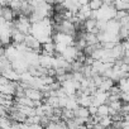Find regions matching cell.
Segmentation results:
<instances>
[{"label":"cell","mask_w":129,"mask_h":129,"mask_svg":"<svg viewBox=\"0 0 129 129\" xmlns=\"http://www.w3.org/2000/svg\"><path fill=\"white\" fill-rule=\"evenodd\" d=\"M9 82H10V81H9L5 76H3V75L0 76V85H8Z\"/></svg>","instance_id":"603a6c76"},{"label":"cell","mask_w":129,"mask_h":129,"mask_svg":"<svg viewBox=\"0 0 129 129\" xmlns=\"http://www.w3.org/2000/svg\"><path fill=\"white\" fill-rule=\"evenodd\" d=\"M43 2H46L47 4H51V5H54L57 3V0H43Z\"/></svg>","instance_id":"83f0119b"},{"label":"cell","mask_w":129,"mask_h":129,"mask_svg":"<svg viewBox=\"0 0 129 129\" xmlns=\"http://www.w3.org/2000/svg\"><path fill=\"white\" fill-rule=\"evenodd\" d=\"M120 100H121L123 103H129V92H121Z\"/></svg>","instance_id":"44dd1931"},{"label":"cell","mask_w":129,"mask_h":129,"mask_svg":"<svg viewBox=\"0 0 129 129\" xmlns=\"http://www.w3.org/2000/svg\"><path fill=\"white\" fill-rule=\"evenodd\" d=\"M114 129H121L123 128V121H114L111 125Z\"/></svg>","instance_id":"7402d4cb"},{"label":"cell","mask_w":129,"mask_h":129,"mask_svg":"<svg viewBox=\"0 0 129 129\" xmlns=\"http://www.w3.org/2000/svg\"><path fill=\"white\" fill-rule=\"evenodd\" d=\"M121 43H123V46H124L125 51H129V38H128V39H125V41H123Z\"/></svg>","instance_id":"cb8c5ba5"},{"label":"cell","mask_w":129,"mask_h":129,"mask_svg":"<svg viewBox=\"0 0 129 129\" xmlns=\"http://www.w3.org/2000/svg\"><path fill=\"white\" fill-rule=\"evenodd\" d=\"M98 108L99 106H95L94 104L91 105V106H89V111H90V115L92 116V115H98Z\"/></svg>","instance_id":"ffe728a7"},{"label":"cell","mask_w":129,"mask_h":129,"mask_svg":"<svg viewBox=\"0 0 129 129\" xmlns=\"http://www.w3.org/2000/svg\"><path fill=\"white\" fill-rule=\"evenodd\" d=\"M99 123H100L104 128H108V126H111L114 121H113L111 116H110V115H108V116H103V118L100 116V121H99Z\"/></svg>","instance_id":"9a60e30c"},{"label":"cell","mask_w":129,"mask_h":129,"mask_svg":"<svg viewBox=\"0 0 129 129\" xmlns=\"http://www.w3.org/2000/svg\"><path fill=\"white\" fill-rule=\"evenodd\" d=\"M111 109H114V110H116V111H121V109H123V105H124V103L121 101V100H115V101H110L109 104H108Z\"/></svg>","instance_id":"4fadbf2b"},{"label":"cell","mask_w":129,"mask_h":129,"mask_svg":"<svg viewBox=\"0 0 129 129\" xmlns=\"http://www.w3.org/2000/svg\"><path fill=\"white\" fill-rule=\"evenodd\" d=\"M13 126V120L10 118H2L0 120V128L2 129H12Z\"/></svg>","instance_id":"7c38bea8"},{"label":"cell","mask_w":129,"mask_h":129,"mask_svg":"<svg viewBox=\"0 0 129 129\" xmlns=\"http://www.w3.org/2000/svg\"><path fill=\"white\" fill-rule=\"evenodd\" d=\"M75 116H81V118H89L91 116L90 115V111H89V108H85V106H79L76 110H75Z\"/></svg>","instance_id":"9c48e42d"},{"label":"cell","mask_w":129,"mask_h":129,"mask_svg":"<svg viewBox=\"0 0 129 129\" xmlns=\"http://www.w3.org/2000/svg\"><path fill=\"white\" fill-rule=\"evenodd\" d=\"M121 129H129V121L123 120V128H121Z\"/></svg>","instance_id":"4316f807"},{"label":"cell","mask_w":129,"mask_h":129,"mask_svg":"<svg viewBox=\"0 0 129 129\" xmlns=\"http://www.w3.org/2000/svg\"><path fill=\"white\" fill-rule=\"evenodd\" d=\"M25 96H28L29 99H32L33 101L36 100H43L44 99V95L41 90L38 89H34V87H29L25 90Z\"/></svg>","instance_id":"3957f363"},{"label":"cell","mask_w":129,"mask_h":129,"mask_svg":"<svg viewBox=\"0 0 129 129\" xmlns=\"http://www.w3.org/2000/svg\"><path fill=\"white\" fill-rule=\"evenodd\" d=\"M87 42V44H98L100 43L99 39H98V34H94V33H85V37H84Z\"/></svg>","instance_id":"30bf717a"},{"label":"cell","mask_w":129,"mask_h":129,"mask_svg":"<svg viewBox=\"0 0 129 129\" xmlns=\"http://www.w3.org/2000/svg\"><path fill=\"white\" fill-rule=\"evenodd\" d=\"M109 111H110V106L108 104H103L98 108V115L99 116H108L109 115Z\"/></svg>","instance_id":"8fae6325"},{"label":"cell","mask_w":129,"mask_h":129,"mask_svg":"<svg viewBox=\"0 0 129 129\" xmlns=\"http://www.w3.org/2000/svg\"><path fill=\"white\" fill-rule=\"evenodd\" d=\"M32 51H34V52H37V53H42V43L33 36V34H27V37H25V42H24Z\"/></svg>","instance_id":"6da1fadb"},{"label":"cell","mask_w":129,"mask_h":129,"mask_svg":"<svg viewBox=\"0 0 129 129\" xmlns=\"http://www.w3.org/2000/svg\"><path fill=\"white\" fill-rule=\"evenodd\" d=\"M119 38L120 41H125L129 38V27H121L120 30H119Z\"/></svg>","instance_id":"2e32d148"},{"label":"cell","mask_w":129,"mask_h":129,"mask_svg":"<svg viewBox=\"0 0 129 129\" xmlns=\"http://www.w3.org/2000/svg\"><path fill=\"white\" fill-rule=\"evenodd\" d=\"M98 25V19L95 18H89L85 20V32L87 33H92V30L96 28Z\"/></svg>","instance_id":"52a82bcc"},{"label":"cell","mask_w":129,"mask_h":129,"mask_svg":"<svg viewBox=\"0 0 129 129\" xmlns=\"http://www.w3.org/2000/svg\"><path fill=\"white\" fill-rule=\"evenodd\" d=\"M17 86H18V82H13V81H10L8 85H0V91H2V94L14 95V96H15Z\"/></svg>","instance_id":"277c9868"},{"label":"cell","mask_w":129,"mask_h":129,"mask_svg":"<svg viewBox=\"0 0 129 129\" xmlns=\"http://www.w3.org/2000/svg\"><path fill=\"white\" fill-rule=\"evenodd\" d=\"M124 120L129 121V113H128V114H124Z\"/></svg>","instance_id":"f1b7e54d"},{"label":"cell","mask_w":129,"mask_h":129,"mask_svg":"<svg viewBox=\"0 0 129 129\" xmlns=\"http://www.w3.org/2000/svg\"><path fill=\"white\" fill-rule=\"evenodd\" d=\"M0 17L4 18L7 22H13L14 17H15V13L14 10L8 5V7H2V12H0Z\"/></svg>","instance_id":"5b68a950"},{"label":"cell","mask_w":129,"mask_h":129,"mask_svg":"<svg viewBox=\"0 0 129 129\" xmlns=\"http://www.w3.org/2000/svg\"><path fill=\"white\" fill-rule=\"evenodd\" d=\"M3 76H5L9 81H13V82H19L20 81V74H18L14 69H10L8 71H4L2 72Z\"/></svg>","instance_id":"8992f818"},{"label":"cell","mask_w":129,"mask_h":129,"mask_svg":"<svg viewBox=\"0 0 129 129\" xmlns=\"http://www.w3.org/2000/svg\"><path fill=\"white\" fill-rule=\"evenodd\" d=\"M116 10H128V3H124L121 0H115V3L113 4Z\"/></svg>","instance_id":"e0dca14e"},{"label":"cell","mask_w":129,"mask_h":129,"mask_svg":"<svg viewBox=\"0 0 129 129\" xmlns=\"http://www.w3.org/2000/svg\"><path fill=\"white\" fill-rule=\"evenodd\" d=\"M90 3V0H79V4L82 7V5H87Z\"/></svg>","instance_id":"484cf974"},{"label":"cell","mask_w":129,"mask_h":129,"mask_svg":"<svg viewBox=\"0 0 129 129\" xmlns=\"http://www.w3.org/2000/svg\"><path fill=\"white\" fill-rule=\"evenodd\" d=\"M89 5H90L91 10L96 12V10L101 9V7L104 5V3H103V0H90V3H89Z\"/></svg>","instance_id":"5bb4252c"},{"label":"cell","mask_w":129,"mask_h":129,"mask_svg":"<svg viewBox=\"0 0 129 129\" xmlns=\"http://www.w3.org/2000/svg\"><path fill=\"white\" fill-rule=\"evenodd\" d=\"M67 44L64 43H56V53H59V54H63L64 51L67 49Z\"/></svg>","instance_id":"ac0fdd59"},{"label":"cell","mask_w":129,"mask_h":129,"mask_svg":"<svg viewBox=\"0 0 129 129\" xmlns=\"http://www.w3.org/2000/svg\"><path fill=\"white\" fill-rule=\"evenodd\" d=\"M79 49L75 47V46H69L67 47V49L64 51V53L62 54L64 58H66L70 63H72L74 61H76V58H77V56H79Z\"/></svg>","instance_id":"7a4b0ae2"},{"label":"cell","mask_w":129,"mask_h":129,"mask_svg":"<svg viewBox=\"0 0 129 129\" xmlns=\"http://www.w3.org/2000/svg\"><path fill=\"white\" fill-rule=\"evenodd\" d=\"M114 85H115V81H114V80H111V79H104V81L101 82V85H100V87H99V89H100V90H103V91L109 92Z\"/></svg>","instance_id":"ba28073f"},{"label":"cell","mask_w":129,"mask_h":129,"mask_svg":"<svg viewBox=\"0 0 129 129\" xmlns=\"http://www.w3.org/2000/svg\"><path fill=\"white\" fill-rule=\"evenodd\" d=\"M128 15H129V10H118L115 19H116V20H120V19H123V18H125V17H128Z\"/></svg>","instance_id":"d6986e66"},{"label":"cell","mask_w":129,"mask_h":129,"mask_svg":"<svg viewBox=\"0 0 129 129\" xmlns=\"http://www.w3.org/2000/svg\"><path fill=\"white\" fill-rule=\"evenodd\" d=\"M103 3H104L105 5H113V4L115 3V0H103Z\"/></svg>","instance_id":"d4e9b609"},{"label":"cell","mask_w":129,"mask_h":129,"mask_svg":"<svg viewBox=\"0 0 129 129\" xmlns=\"http://www.w3.org/2000/svg\"><path fill=\"white\" fill-rule=\"evenodd\" d=\"M105 129H114L113 126H108V128H105Z\"/></svg>","instance_id":"f546056e"}]
</instances>
